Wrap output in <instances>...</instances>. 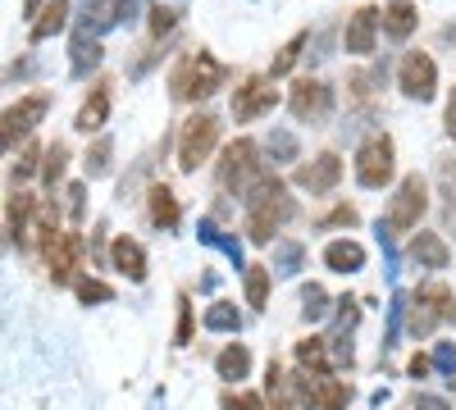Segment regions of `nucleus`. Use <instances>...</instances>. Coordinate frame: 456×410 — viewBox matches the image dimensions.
I'll return each mask as SVG.
<instances>
[{
    "mask_svg": "<svg viewBox=\"0 0 456 410\" xmlns=\"http://www.w3.org/2000/svg\"><path fill=\"white\" fill-rule=\"evenodd\" d=\"M288 105H292V115H297L301 124H320L329 109H333V92H329V83H320V78H301V83L292 87Z\"/></svg>",
    "mask_w": 456,
    "mask_h": 410,
    "instance_id": "nucleus-13",
    "label": "nucleus"
},
{
    "mask_svg": "<svg viewBox=\"0 0 456 410\" xmlns=\"http://www.w3.org/2000/svg\"><path fill=\"white\" fill-rule=\"evenodd\" d=\"M292 214H297V201L288 197L283 178L279 173H260L251 182V192H247V237L256 246H270L274 233L283 229Z\"/></svg>",
    "mask_w": 456,
    "mask_h": 410,
    "instance_id": "nucleus-1",
    "label": "nucleus"
},
{
    "mask_svg": "<svg viewBox=\"0 0 456 410\" xmlns=\"http://www.w3.org/2000/svg\"><path fill=\"white\" fill-rule=\"evenodd\" d=\"M429 369H434V360L415 351V356H411V365H406V374H411V379H429Z\"/></svg>",
    "mask_w": 456,
    "mask_h": 410,
    "instance_id": "nucleus-43",
    "label": "nucleus"
},
{
    "mask_svg": "<svg viewBox=\"0 0 456 410\" xmlns=\"http://www.w3.org/2000/svg\"><path fill=\"white\" fill-rule=\"evenodd\" d=\"M256 178H260V151H256V141L251 137L228 141L224 146V160H219V188L247 197Z\"/></svg>",
    "mask_w": 456,
    "mask_h": 410,
    "instance_id": "nucleus-6",
    "label": "nucleus"
},
{
    "mask_svg": "<svg viewBox=\"0 0 456 410\" xmlns=\"http://www.w3.org/2000/svg\"><path fill=\"white\" fill-rule=\"evenodd\" d=\"M393 173H397V146H393V137L388 133L365 137L361 151H356V182L370 188V192H379V188H388V182H393Z\"/></svg>",
    "mask_w": 456,
    "mask_h": 410,
    "instance_id": "nucleus-5",
    "label": "nucleus"
},
{
    "mask_svg": "<svg viewBox=\"0 0 456 410\" xmlns=\"http://www.w3.org/2000/svg\"><path fill=\"white\" fill-rule=\"evenodd\" d=\"M301 301H306V306H301V315H306V319H324L329 315V296H324L320 283H311L306 292H301Z\"/></svg>",
    "mask_w": 456,
    "mask_h": 410,
    "instance_id": "nucleus-37",
    "label": "nucleus"
},
{
    "mask_svg": "<svg viewBox=\"0 0 456 410\" xmlns=\"http://www.w3.org/2000/svg\"><path fill=\"white\" fill-rule=\"evenodd\" d=\"M324 265H329L333 274H356V269L365 265V246H361V242H347V237H338V242L324 246Z\"/></svg>",
    "mask_w": 456,
    "mask_h": 410,
    "instance_id": "nucleus-22",
    "label": "nucleus"
},
{
    "mask_svg": "<svg viewBox=\"0 0 456 410\" xmlns=\"http://www.w3.org/2000/svg\"><path fill=\"white\" fill-rule=\"evenodd\" d=\"M64 169H69V146L55 141L51 151H46V160H42V182H46V192H55L60 182H64Z\"/></svg>",
    "mask_w": 456,
    "mask_h": 410,
    "instance_id": "nucleus-30",
    "label": "nucleus"
},
{
    "mask_svg": "<svg viewBox=\"0 0 456 410\" xmlns=\"http://www.w3.org/2000/svg\"><path fill=\"white\" fill-rule=\"evenodd\" d=\"M411 260H415L420 269H447L452 251H447V242H443L438 233H415V237H411Z\"/></svg>",
    "mask_w": 456,
    "mask_h": 410,
    "instance_id": "nucleus-20",
    "label": "nucleus"
},
{
    "mask_svg": "<svg viewBox=\"0 0 456 410\" xmlns=\"http://www.w3.org/2000/svg\"><path fill=\"white\" fill-rule=\"evenodd\" d=\"M301 392H306V401H311V410H347V401H352V383L347 379H333L329 369L324 374H306L301 369Z\"/></svg>",
    "mask_w": 456,
    "mask_h": 410,
    "instance_id": "nucleus-11",
    "label": "nucleus"
},
{
    "mask_svg": "<svg viewBox=\"0 0 456 410\" xmlns=\"http://www.w3.org/2000/svg\"><path fill=\"white\" fill-rule=\"evenodd\" d=\"M411 410H452L447 406V397H434V392H420V397H415V406Z\"/></svg>",
    "mask_w": 456,
    "mask_h": 410,
    "instance_id": "nucleus-44",
    "label": "nucleus"
},
{
    "mask_svg": "<svg viewBox=\"0 0 456 410\" xmlns=\"http://www.w3.org/2000/svg\"><path fill=\"white\" fill-rule=\"evenodd\" d=\"M306 42H311V36H306V32H297L292 42H288V46L274 55V64H270V78H283V73L297 64V55H301V46H306Z\"/></svg>",
    "mask_w": 456,
    "mask_h": 410,
    "instance_id": "nucleus-34",
    "label": "nucleus"
},
{
    "mask_svg": "<svg viewBox=\"0 0 456 410\" xmlns=\"http://www.w3.org/2000/svg\"><path fill=\"white\" fill-rule=\"evenodd\" d=\"M87 178H105L114 169V141L110 137H96V146H87Z\"/></svg>",
    "mask_w": 456,
    "mask_h": 410,
    "instance_id": "nucleus-31",
    "label": "nucleus"
},
{
    "mask_svg": "<svg viewBox=\"0 0 456 410\" xmlns=\"http://www.w3.org/2000/svg\"><path fill=\"white\" fill-rule=\"evenodd\" d=\"M101 64V42L92 32H78L73 36V73H92Z\"/></svg>",
    "mask_w": 456,
    "mask_h": 410,
    "instance_id": "nucleus-29",
    "label": "nucleus"
},
{
    "mask_svg": "<svg viewBox=\"0 0 456 410\" xmlns=\"http://www.w3.org/2000/svg\"><path fill=\"white\" fill-rule=\"evenodd\" d=\"M174 23H178V14H174L169 5H151V36L174 32Z\"/></svg>",
    "mask_w": 456,
    "mask_h": 410,
    "instance_id": "nucleus-42",
    "label": "nucleus"
},
{
    "mask_svg": "<svg viewBox=\"0 0 456 410\" xmlns=\"http://www.w3.org/2000/svg\"><path fill=\"white\" fill-rule=\"evenodd\" d=\"M46 10V0H23V14H42Z\"/></svg>",
    "mask_w": 456,
    "mask_h": 410,
    "instance_id": "nucleus-47",
    "label": "nucleus"
},
{
    "mask_svg": "<svg viewBox=\"0 0 456 410\" xmlns=\"http://www.w3.org/2000/svg\"><path fill=\"white\" fill-rule=\"evenodd\" d=\"M443 124H447V137L456 141V87H452V96H447V119H443Z\"/></svg>",
    "mask_w": 456,
    "mask_h": 410,
    "instance_id": "nucleus-45",
    "label": "nucleus"
},
{
    "mask_svg": "<svg viewBox=\"0 0 456 410\" xmlns=\"http://www.w3.org/2000/svg\"><path fill=\"white\" fill-rule=\"evenodd\" d=\"M274 255H279V265H274L279 274H297V265H301V255H306V251H301L297 242H279Z\"/></svg>",
    "mask_w": 456,
    "mask_h": 410,
    "instance_id": "nucleus-40",
    "label": "nucleus"
},
{
    "mask_svg": "<svg viewBox=\"0 0 456 410\" xmlns=\"http://www.w3.org/2000/svg\"><path fill=\"white\" fill-rule=\"evenodd\" d=\"M78 260H83V237L78 233H64L51 251H46V269H51V283L64 287L78 278Z\"/></svg>",
    "mask_w": 456,
    "mask_h": 410,
    "instance_id": "nucleus-16",
    "label": "nucleus"
},
{
    "mask_svg": "<svg viewBox=\"0 0 456 410\" xmlns=\"http://www.w3.org/2000/svg\"><path fill=\"white\" fill-rule=\"evenodd\" d=\"M379 23H384V10L374 5H361L352 19H347V32H342V46H347V55H374V32Z\"/></svg>",
    "mask_w": 456,
    "mask_h": 410,
    "instance_id": "nucleus-15",
    "label": "nucleus"
},
{
    "mask_svg": "<svg viewBox=\"0 0 456 410\" xmlns=\"http://www.w3.org/2000/svg\"><path fill=\"white\" fill-rule=\"evenodd\" d=\"M69 10H73L69 0H46V10L32 19V32H28V36H32V42H51L55 32H64V23H69Z\"/></svg>",
    "mask_w": 456,
    "mask_h": 410,
    "instance_id": "nucleus-25",
    "label": "nucleus"
},
{
    "mask_svg": "<svg viewBox=\"0 0 456 410\" xmlns=\"http://www.w3.org/2000/svg\"><path fill=\"white\" fill-rule=\"evenodd\" d=\"M415 23H420V10H415L411 0H388V10H384V32L393 36V42H406V36L415 32Z\"/></svg>",
    "mask_w": 456,
    "mask_h": 410,
    "instance_id": "nucleus-24",
    "label": "nucleus"
},
{
    "mask_svg": "<svg viewBox=\"0 0 456 410\" xmlns=\"http://www.w3.org/2000/svg\"><path fill=\"white\" fill-rule=\"evenodd\" d=\"M270 156H274V165H288V160H297V137H292L288 128L270 133Z\"/></svg>",
    "mask_w": 456,
    "mask_h": 410,
    "instance_id": "nucleus-36",
    "label": "nucleus"
},
{
    "mask_svg": "<svg viewBox=\"0 0 456 410\" xmlns=\"http://www.w3.org/2000/svg\"><path fill=\"white\" fill-rule=\"evenodd\" d=\"M265 397H270V410H311L306 392H301V379L288 374L279 360H270V369H265Z\"/></svg>",
    "mask_w": 456,
    "mask_h": 410,
    "instance_id": "nucleus-12",
    "label": "nucleus"
},
{
    "mask_svg": "<svg viewBox=\"0 0 456 410\" xmlns=\"http://www.w3.org/2000/svg\"><path fill=\"white\" fill-rule=\"evenodd\" d=\"M397 87L411 96V100H434L438 96V64L425 55V51H411L406 60H402V68H397Z\"/></svg>",
    "mask_w": 456,
    "mask_h": 410,
    "instance_id": "nucleus-9",
    "label": "nucleus"
},
{
    "mask_svg": "<svg viewBox=\"0 0 456 410\" xmlns=\"http://www.w3.org/2000/svg\"><path fill=\"white\" fill-rule=\"evenodd\" d=\"M46 96L42 92H32V96H23V100H14L10 109H5V128H0V141H5V151H14V146L46 119Z\"/></svg>",
    "mask_w": 456,
    "mask_h": 410,
    "instance_id": "nucleus-10",
    "label": "nucleus"
},
{
    "mask_svg": "<svg viewBox=\"0 0 456 410\" xmlns=\"http://www.w3.org/2000/svg\"><path fill=\"white\" fill-rule=\"evenodd\" d=\"M270 278H274L270 265H247V306L251 310H265V301H270Z\"/></svg>",
    "mask_w": 456,
    "mask_h": 410,
    "instance_id": "nucleus-27",
    "label": "nucleus"
},
{
    "mask_svg": "<svg viewBox=\"0 0 456 410\" xmlns=\"http://www.w3.org/2000/svg\"><path fill=\"white\" fill-rule=\"evenodd\" d=\"M274 105H279L274 78H242L238 92H233V119L238 124H256L265 115H274Z\"/></svg>",
    "mask_w": 456,
    "mask_h": 410,
    "instance_id": "nucleus-8",
    "label": "nucleus"
},
{
    "mask_svg": "<svg viewBox=\"0 0 456 410\" xmlns=\"http://www.w3.org/2000/svg\"><path fill=\"white\" fill-rule=\"evenodd\" d=\"M361 214H356V205H338V210H329L324 219H320V229H352Z\"/></svg>",
    "mask_w": 456,
    "mask_h": 410,
    "instance_id": "nucleus-41",
    "label": "nucleus"
},
{
    "mask_svg": "<svg viewBox=\"0 0 456 410\" xmlns=\"http://www.w3.org/2000/svg\"><path fill=\"white\" fill-rule=\"evenodd\" d=\"M338 178H342V160H338L333 151L315 156L311 165H297V173H292V182H297L301 192H311V197L333 192V188H338Z\"/></svg>",
    "mask_w": 456,
    "mask_h": 410,
    "instance_id": "nucleus-14",
    "label": "nucleus"
},
{
    "mask_svg": "<svg viewBox=\"0 0 456 410\" xmlns=\"http://www.w3.org/2000/svg\"><path fill=\"white\" fill-rule=\"evenodd\" d=\"M425 210H429V182L420 178V173H406L402 182H397V192H393V201H388V214L379 219V233H411V229H420V219H425Z\"/></svg>",
    "mask_w": 456,
    "mask_h": 410,
    "instance_id": "nucleus-4",
    "label": "nucleus"
},
{
    "mask_svg": "<svg viewBox=\"0 0 456 410\" xmlns=\"http://www.w3.org/2000/svg\"><path fill=\"white\" fill-rule=\"evenodd\" d=\"M210 333H238L242 328V315H238V306H228V301H215L210 310H206V319H201Z\"/></svg>",
    "mask_w": 456,
    "mask_h": 410,
    "instance_id": "nucleus-32",
    "label": "nucleus"
},
{
    "mask_svg": "<svg viewBox=\"0 0 456 410\" xmlns=\"http://www.w3.org/2000/svg\"><path fill=\"white\" fill-rule=\"evenodd\" d=\"M105 119H110V83H96L92 87V96L83 100V109H78V119H73V128L78 133H101L105 128Z\"/></svg>",
    "mask_w": 456,
    "mask_h": 410,
    "instance_id": "nucleus-19",
    "label": "nucleus"
},
{
    "mask_svg": "<svg viewBox=\"0 0 456 410\" xmlns=\"http://www.w3.org/2000/svg\"><path fill=\"white\" fill-rule=\"evenodd\" d=\"M114 5H124V10H128V5H133V0H114Z\"/></svg>",
    "mask_w": 456,
    "mask_h": 410,
    "instance_id": "nucleus-48",
    "label": "nucleus"
},
{
    "mask_svg": "<svg viewBox=\"0 0 456 410\" xmlns=\"http://www.w3.org/2000/svg\"><path fill=\"white\" fill-rule=\"evenodd\" d=\"M297 365L306 369V374H324V369H329V342H324V338L297 342Z\"/></svg>",
    "mask_w": 456,
    "mask_h": 410,
    "instance_id": "nucleus-28",
    "label": "nucleus"
},
{
    "mask_svg": "<svg viewBox=\"0 0 456 410\" xmlns=\"http://www.w3.org/2000/svg\"><path fill=\"white\" fill-rule=\"evenodd\" d=\"M224 64L210 55V51H192L178 68H174V78H169V87H174V96L178 100H206V96H215L219 87H224Z\"/></svg>",
    "mask_w": 456,
    "mask_h": 410,
    "instance_id": "nucleus-3",
    "label": "nucleus"
},
{
    "mask_svg": "<svg viewBox=\"0 0 456 410\" xmlns=\"http://www.w3.org/2000/svg\"><path fill=\"white\" fill-rule=\"evenodd\" d=\"M456 319V296L447 283H420L411 292V306H406V333L411 338H429L434 328L452 324Z\"/></svg>",
    "mask_w": 456,
    "mask_h": 410,
    "instance_id": "nucleus-2",
    "label": "nucleus"
},
{
    "mask_svg": "<svg viewBox=\"0 0 456 410\" xmlns=\"http://www.w3.org/2000/svg\"><path fill=\"white\" fill-rule=\"evenodd\" d=\"M37 205H42V201H37L32 192H14L10 197V205H5V233H10V246H28L32 237V219H37Z\"/></svg>",
    "mask_w": 456,
    "mask_h": 410,
    "instance_id": "nucleus-17",
    "label": "nucleus"
},
{
    "mask_svg": "<svg viewBox=\"0 0 456 410\" xmlns=\"http://www.w3.org/2000/svg\"><path fill=\"white\" fill-rule=\"evenodd\" d=\"M110 265L119 269L128 283H142V278H146V251H142V242H133V237H114V246H110Z\"/></svg>",
    "mask_w": 456,
    "mask_h": 410,
    "instance_id": "nucleus-18",
    "label": "nucleus"
},
{
    "mask_svg": "<svg viewBox=\"0 0 456 410\" xmlns=\"http://www.w3.org/2000/svg\"><path fill=\"white\" fill-rule=\"evenodd\" d=\"M146 201H151V223H156V229H178V219H183V205H178V197L165 188V182H156V188L146 192Z\"/></svg>",
    "mask_w": 456,
    "mask_h": 410,
    "instance_id": "nucleus-21",
    "label": "nucleus"
},
{
    "mask_svg": "<svg viewBox=\"0 0 456 410\" xmlns=\"http://www.w3.org/2000/svg\"><path fill=\"white\" fill-rule=\"evenodd\" d=\"M42 160H46V151L37 141H28L23 151H19V165H14V178H32L37 169H42Z\"/></svg>",
    "mask_w": 456,
    "mask_h": 410,
    "instance_id": "nucleus-38",
    "label": "nucleus"
},
{
    "mask_svg": "<svg viewBox=\"0 0 456 410\" xmlns=\"http://www.w3.org/2000/svg\"><path fill=\"white\" fill-rule=\"evenodd\" d=\"M224 410H270V397H260V392H224Z\"/></svg>",
    "mask_w": 456,
    "mask_h": 410,
    "instance_id": "nucleus-35",
    "label": "nucleus"
},
{
    "mask_svg": "<svg viewBox=\"0 0 456 410\" xmlns=\"http://www.w3.org/2000/svg\"><path fill=\"white\" fill-rule=\"evenodd\" d=\"M215 141H219V119L215 115H192L183 124V133H178V169L183 173H192V169H201V160H210V151H215Z\"/></svg>",
    "mask_w": 456,
    "mask_h": 410,
    "instance_id": "nucleus-7",
    "label": "nucleus"
},
{
    "mask_svg": "<svg viewBox=\"0 0 456 410\" xmlns=\"http://www.w3.org/2000/svg\"><path fill=\"white\" fill-rule=\"evenodd\" d=\"M192 328H197V319H192V301H187V296H178V333H174V342L187 347V342H192Z\"/></svg>",
    "mask_w": 456,
    "mask_h": 410,
    "instance_id": "nucleus-39",
    "label": "nucleus"
},
{
    "mask_svg": "<svg viewBox=\"0 0 456 410\" xmlns=\"http://www.w3.org/2000/svg\"><path fill=\"white\" fill-rule=\"evenodd\" d=\"M434 360H438V365H447V369H452V365H456V351H452V347H438V356H434Z\"/></svg>",
    "mask_w": 456,
    "mask_h": 410,
    "instance_id": "nucleus-46",
    "label": "nucleus"
},
{
    "mask_svg": "<svg viewBox=\"0 0 456 410\" xmlns=\"http://www.w3.org/2000/svg\"><path fill=\"white\" fill-rule=\"evenodd\" d=\"M32 237H37V246H42V251H51V246L64 237V233H60V205H55V201H42V205H37Z\"/></svg>",
    "mask_w": 456,
    "mask_h": 410,
    "instance_id": "nucleus-26",
    "label": "nucleus"
},
{
    "mask_svg": "<svg viewBox=\"0 0 456 410\" xmlns=\"http://www.w3.org/2000/svg\"><path fill=\"white\" fill-rule=\"evenodd\" d=\"M73 292H78V301H83V306H92V301H114V287L101 283V278H92V274L73 278Z\"/></svg>",
    "mask_w": 456,
    "mask_h": 410,
    "instance_id": "nucleus-33",
    "label": "nucleus"
},
{
    "mask_svg": "<svg viewBox=\"0 0 456 410\" xmlns=\"http://www.w3.org/2000/svg\"><path fill=\"white\" fill-rule=\"evenodd\" d=\"M215 374H219L224 383H242V379L251 374V351H247L242 342H228V347L219 351V360H215Z\"/></svg>",
    "mask_w": 456,
    "mask_h": 410,
    "instance_id": "nucleus-23",
    "label": "nucleus"
}]
</instances>
